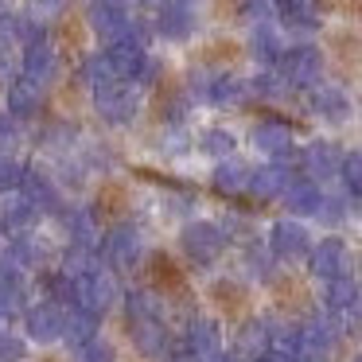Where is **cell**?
Listing matches in <instances>:
<instances>
[{
	"label": "cell",
	"mask_w": 362,
	"mask_h": 362,
	"mask_svg": "<svg viewBox=\"0 0 362 362\" xmlns=\"http://www.w3.org/2000/svg\"><path fill=\"white\" fill-rule=\"evenodd\" d=\"M90 28L98 32V40H136L144 43V28L133 24L125 0H90Z\"/></svg>",
	"instance_id": "6da1fadb"
},
{
	"label": "cell",
	"mask_w": 362,
	"mask_h": 362,
	"mask_svg": "<svg viewBox=\"0 0 362 362\" xmlns=\"http://www.w3.org/2000/svg\"><path fill=\"white\" fill-rule=\"evenodd\" d=\"M105 59H110L113 74H117L121 82H152L160 71L156 59H148V51H144V43L136 40H113L105 43Z\"/></svg>",
	"instance_id": "7a4b0ae2"
},
{
	"label": "cell",
	"mask_w": 362,
	"mask_h": 362,
	"mask_svg": "<svg viewBox=\"0 0 362 362\" xmlns=\"http://www.w3.org/2000/svg\"><path fill=\"white\" fill-rule=\"evenodd\" d=\"M117 300H121V288H117V276L110 269H94L86 276H74V308L105 315L117 308Z\"/></svg>",
	"instance_id": "3957f363"
},
{
	"label": "cell",
	"mask_w": 362,
	"mask_h": 362,
	"mask_svg": "<svg viewBox=\"0 0 362 362\" xmlns=\"http://www.w3.org/2000/svg\"><path fill=\"white\" fill-rule=\"evenodd\" d=\"M276 71H281V78L288 82V86L312 90L323 74V55L312 43H296V47H284V55L276 59Z\"/></svg>",
	"instance_id": "277c9868"
},
{
	"label": "cell",
	"mask_w": 362,
	"mask_h": 362,
	"mask_svg": "<svg viewBox=\"0 0 362 362\" xmlns=\"http://www.w3.org/2000/svg\"><path fill=\"white\" fill-rule=\"evenodd\" d=\"M94 110L102 113V121H110V125H129V121L136 117V110H141V98H136L133 82H105L102 90H94Z\"/></svg>",
	"instance_id": "5b68a950"
},
{
	"label": "cell",
	"mask_w": 362,
	"mask_h": 362,
	"mask_svg": "<svg viewBox=\"0 0 362 362\" xmlns=\"http://www.w3.org/2000/svg\"><path fill=\"white\" fill-rule=\"evenodd\" d=\"M180 245L195 265H214L226 250V234H222L218 222H187L180 234Z\"/></svg>",
	"instance_id": "8992f818"
},
{
	"label": "cell",
	"mask_w": 362,
	"mask_h": 362,
	"mask_svg": "<svg viewBox=\"0 0 362 362\" xmlns=\"http://www.w3.org/2000/svg\"><path fill=\"white\" fill-rule=\"evenodd\" d=\"M144 257V238L136 226H113L110 234L102 238V261L110 269H121V273H129V269H136Z\"/></svg>",
	"instance_id": "52a82bcc"
},
{
	"label": "cell",
	"mask_w": 362,
	"mask_h": 362,
	"mask_svg": "<svg viewBox=\"0 0 362 362\" xmlns=\"http://www.w3.org/2000/svg\"><path fill=\"white\" fill-rule=\"evenodd\" d=\"M308 250H312V238H308V226L296 218H281L273 222V230H269V253H273L276 261H304Z\"/></svg>",
	"instance_id": "ba28073f"
},
{
	"label": "cell",
	"mask_w": 362,
	"mask_h": 362,
	"mask_svg": "<svg viewBox=\"0 0 362 362\" xmlns=\"http://www.w3.org/2000/svg\"><path fill=\"white\" fill-rule=\"evenodd\" d=\"M63 327H66V312L55 300L32 304L24 312V339H32V343H55V339H63Z\"/></svg>",
	"instance_id": "9c48e42d"
},
{
	"label": "cell",
	"mask_w": 362,
	"mask_h": 362,
	"mask_svg": "<svg viewBox=\"0 0 362 362\" xmlns=\"http://www.w3.org/2000/svg\"><path fill=\"white\" fill-rule=\"evenodd\" d=\"M308 269L320 281H335V276L351 273V250L343 238H320V245L308 250Z\"/></svg>",
	"instance_id": "30bf717a"
},
{
	"label": "cell",
	"mask_w": 362,
	"mask_h": 362,
	"mask_svg": "<svg viewBox=\"0 0 362 362\" xmlns=\"http://www.w3.org/2000/svg\"><path fill=\"white\" fill-rule=\"evenodd\" d=\"M20 195H24L40 214H59V211H63V191H59V183L51 180L47 172H40V168H24Z\"/></svg>",
	"instance_id": "8fae6325"
},
{
	"label": "cell",
	"mask_w": 362,
	"mask_h": 362,
	"mask_svg": "<svg viewBox=\"0 0 362 362\" xmlns=\"http://www.w3.org/2000/svg\"><path fill=\"white\" fill-rule=\"evenodd\" d=\"M20 71H24V78L40 82V86L47 90L51 82L59 78V55H55V47H51L47 40L28 43V47H24V59H20Z\"/></svg>",
	"instance_id": "7c38bea8"
},
{
	"label": "cell",
	"mask_w": 362,
	"mask_h": 362,
	"mask_svg": "<svg viewBox=\"0 0 362 362\" xmlns=\"http://www.w3.org/2000/svg\"><path fill=\"white\" fill-rule=\"evenodd\" d=\"M129 335H133V346L144 354V358H164L168 346H172V335H168V327H164V315L133 320L129 323Z\"/></svg>",
	"instance_id": "4fadbf2b"
},
{
	"label": "cell",
	"mask_w": 362,
	"mask_h": 362,
	"mask_svg": "<svg viewBox=\"0 0 362 362\" xmlns=\"http://www.w3.org/2000/svg\"><path fill=\"white\" fill-rule=\"evenodd\" d=\"M339 164H343V152H339V144H331V141H312L304 152H300V168H304V175H312L315 183L339 175Z\"/></svg>",
	"instance_id": "5bb4252c"
},
{
	"label": "cell",
	"mask_w": 362,
	"mask_h": 362,
	"mask_svg": "<svg viewBox=\"0 0 362 362\" xmlns=\"http://www.w3.org/2000/svg\"><path fill=\"white\" fill-rule=\"evenodd\" d=\"M156 32L164 35V40H172V43L191 40V35H195V8L183 4V0H168L164 8H160V16H156Z\"/></svg>",
	"instance_id": "9a60e30c"
},
{
	"label": "cell",
	"mask_w": 362,
	"mask_h": 362,
	"mask_svg": "<svg viewBox=\"0 0 362 362\" xmlns=\"http://www.w3.org/2000/svg\"><path fill=\"white\" fill-rule=\"evenodd\" d=\"M308 102H312L315 117L327 121V125H343V121H351V98H346V90H339V86H320V82H315Z\"/></svg>",
	"instance_id": "2e32d148"
},
{
	"label": "cell",
	"mask_w": 362,
	"mask_h": 362,
	"mask_svg": "<svg viewBox=\"0 0 362 362\" xmlns=\"http://www.w3.org/2000/svg\"><path fill=\"white\" fill-rule=\"evenodd\" d=\"M183 343H187L203 362H211L214 354L222 351V327H218V320H211V315H195V320L187 323V331H183Z\"/></svg>",
	"instance_id": "e0dca14e"
},
{
	"label": "cell",
	"mask_w": 362,
	"mask_h": 362,
	"mask_svg": "<svg viewBox=\"0 0 362 362\" xmlns=\"http://www.w3.org/2000/svg\"><path fill=\"white\" fill-rule=\"evenodd\" d=\"M281 199H284V206H288L292 214H312L315 218V211H320V203H323V187L312 180V175H292L288 187L281 191Z\"/></svg>",
	"instance_id": "ac0fdd59"
},
{
	"label": "cell",
	"mask_w": 362,
	"mask_h": 362,
	"mask_svg": "<svg viewBox=\"0 0 362 362\" xmlns=\"http://www.w3.org/2000/svg\"><path fill=\"white\" fill-rule=\"evenodd\" d=\"M43 110V86L32 78H12L8 82V113L12 117H35Z\"/></svg>",
	"instance_id": "d6986e66"
},
{
	"label": "cell",
	"mask_w": 362,
	"mask_h": 362,
	"mask_svg": "<svg viewBox=\"0 0 362 362\" xmlns=\"http://www.w3.org/2000/svg\"><path fill=\"white\" fill-rule=\"evenodd\" d=\"M8 257L16 261L20 269H40V265H47V257H51V245L43 242L40 234H32V230H24V234H12V242H8Z\"/></svg>",
	"instance_id": "ffe728a7"
},
{
	"label": "cell",
	"mask_w": 362,
	"mask_h": 362,
	"mask_svg": "<svg viewBox=\"0 0 362 362\" xmlns=\"http://www.w3.org/2000/svg\"><path fill=\"white\" fill-rule=\"evenodd\" d=\"M288 180H292L288 168L273 160V164H265V168H257V172H250V187H245V191H250L253 199H261V203H265V199H281V191L288 187Z\"/></svg>",
	"instance_id": "44dd1931"
},
{
	"label": "cell",
	"mask_w": 362,
	"mask_h": 362,
	"mask_svg": "<svg viewBox=\"0 0 362 362\" xmlns=\"http://www.w3.org/2000/svg\"><path fill=\"white\" fill-rule=\"evenodd\" d=\"M250 172H253V168H245L242 160L226 156V160H218L211 183H214V191H218V195L234 199V195H245V187H250Z\"/></svg>",
	"instance_id": "7402d4cb"
},
{
	"label": "cell",
	"mask_w": 362,
	"mask_h": 362,
	"mask_svg": "<svg viewBox=\"0 0 362 362\" xmlns=\"http://www.w3.org/2000/svg\"><path fill=\"white\" fill-rule=\"evenodd\" d=\"M250 141H253V148L265 152V156H281V152L292 148V129L284 125V121H257Z\"/></svg>",
	"instance_id": "603a6c76"
},
{
	"label": "cell",
	"mask_w": 362,
	"mask_h": 362,
	"mask_svg": "<svg viewBox=\"0 0 362 362\" xmlns=\"http://www.w3.org/2000/svg\"><path fill=\"white\" fill-rule=\"evenodd\" d=\"M35 218H40V211H35L32 203H28L24 195L20 199H4L0 203V234H24V230L35 226Z\"/></svg>",
	"instance_id": "cb8c5ba5"
},
{
	"label": "cell",
	"mask_w": 362,
	"mask_h": 362,
	"mask_svg": "<svg viewBox=\"0 0 362 362\" xmlns=\"http://www.w3.org/2000/svg\"><path fill=\"white\" fill-rule=\"evenodd\" d=\"M245 94H250V82L234 78V74H211L206 78V102L211 105H242Z\"/></svg>",
	"instance_id": "d4e9b609"
},
{
	"label": "cell",
	"mask_w": 362,
	"mask_h": 362,
	"mask_svg": "<svg viewBox=\"0 0 362 362\" xmlns=\"http://www.w3.org/2000/svg\"><path fill=\"white\" fill-rule=\"evenodd\" d=\"M250 55L257 59L261 66H276V59L284 55V43H281V35H276L273 24H253V32H250Z\"/></svg>",
	"instance_id": "484cf974"
},
{
	"label": "cell",
	"mask_w": 362,
	"mask_h": 362,
	"mask_svg": "<svg viewBox=\"0 0 362 362\" xmlns=\"http://www.w3.org/2000/svg\"><path fill=\"white\" fill-rule=\"evenodd\" d=\"M327 284V296H323V308H327L331 315H343V312H351L354 304H358V284H354V276L351 273H343V276H335V281H323Z\"/></svg>",
	"instance_id": "4316f807"
},
{
	"label": "cell",
	"mask_w": 362,
	"mask_h": 362,
	"mask_svg": "<svg viewBox=\"0 0 362 362\" xmlns=\"http://www.w3.org/2000/svg\"><path fill=\"white\" fill-rule=\"evenodd\" d=\"M63 230L71 242L78 245H94L98 242V218L90 206H71V211H63Z\"/></svg>",
	"instance_id": "83f0119b"
},
{
	"label": "cell",
	"mask_w": 362,
	"mask_h": 362,
	"mask_svg": "<svg viewBox=\"0 0 362 362\" xmlns=\"http://www.w3.org/2000/svg\"><path fill=\"white\" fill-rule=\"evenodd\" d=\"M265 351H269V323L265 320L242 323V331H238V354L253 362V358H261Z\"/></svg>",
	"instance_id": "f1b7e54d"
},
{
	"label": "cell",
	"mask_w": 362,
	"mask_h": 362,
	"mask_svg": "<svg viewBox=\"0 0 362 362\" xmlns=\"http://www.w3.org/2000/svg\"><path fill=\"white\" fill-rule=\"evenodd\" d=\"M98 323H102V315L86 312V308H74V312H66V327H63V339L71 346L86 343V339L98 335Z\"/></svg>",
	"instance_id": "f546056e"
},
{
	"label": "cell",
	"mask_w": 362,
	"mask_h": 362,
	"mask_svg": "<svg viewBox=\"0 0 362 362\" xmlns=\"http://www.w3.org/2000/svg\"><path fill=\"white\" fill-rule=\"evenodd\" d=\"M152 315H164V304H160L156 292H148V288L129 292L125 296V320L133 323V320H152Z\"/></svg>",
	"instance_id": "4dcf8cb0"
},
{
	"label": "cell",
	"mask_w": 362,
	"mask_h": 362,
	"mask_svg": "<svg viewBox=\"0 0 362 362\" xmlns=\"http://www.w3.org/2000/svg\"><path fill=\"white\" fill-rule=\"evenodd\" d=\"M98 269V253H94V245H78V242H71V250L63 253V273L66 276H86V273H94Z\"/></svg>",
	"instance_id": "1f68e13d"
},
{
	"label": "cell",
	"mask_w": 362,
	"mask_h": 362,
	"mask_svg": "<svg viewBox=\"0 0 362 362\" xmlns=\"http://www.w3.org/2000/svg\"><path fill=\"white\" fill-rule=\"evenodd\" d=\"M117 74H113V66H110V59H105V51L102 55H90L86 63H82V82H86L90 90H102L105 82H113Z\"/></svg>",
	"instance_id": "d6a6232c"
},
{
	"label": "cell",
	"mask_w": 362,
	"mask_h": 362,
	"mask_svg": "<svg viewBox=\"0 0 362 362\" xmlns=\"http://www.w3.org/2000/svg\"><path fill=\"white\" fill-rule=\"evenodd\" d=\"M339 180H343L346 195L362 199V152H343V164H339Z\"/></svg>",
	"instance_id": "836d02e7"
},
{
	"label": "cell",
	"mask_w": 362,
	"mask_h": 362,
	"mask_svg": "<svg viewBox=\"0 0 362 362\" xmlns=\"http://www.w3.org/2000/svg\"><path fill=\"white\" fill-rule=\"evenodd\" d=\"M203 152L206 156H214V160H226V156H234V148H238V141H234V133H226V129H206L203 133Z\"/></svg>",
	"instance_id": "e575fe53"
},
{
	"label": "cell",
	"mask_w": 362,
	"mask_h": 362,
	"mask_svg": "<svg viewBox=\"0 0 362 362\" xmlns=\"http://www.w3.org/2000/svg\"><path fill=\"white\" fill-rule=\"evenodd\" d=\"M20 180H24V164L12 152H0V195L20 191Z\"/></svg>",
	"instance_id": "d590c367"
},
{
	"label": "cell",
	"mask_w": 362,
	"mask_h": 362,
	"mask_svg": "<svg viewBox=\"0 0 362 362\" xmlns=\"http://www.w3.org/2000/svg\"><path fill=\"white\" fill-rule=\"evenodd\" d=\"M284 90H288V82L281 78V71H261L257 78L250 82V94H257V98H269V102H273V98H281Z\"/></svg>",
	"instance_id": "8d00e7d4"
},
{
	"label": "cell",
	"mask_w": 362,
	"mask_h": 362,
	"mask_svg": "<svg viewBox=\"0 0 362 362\" xmlns=\"http://www.w3.org/2000/svg\"><path fill=\"white\" fill-rule=\"evenodd\" d=\"M74 362H113V346L94 335V339H86V343L74 346Z\"/></svg>",
	"instance_id": "74e56055"
},
{
	"label": "cell",
	"mask_w": 362,
	"mask_h": 362,
	"mask_svg": "<svg viewBox=\"0 0 362 362\" xmlns=\"http://www.w3.org/2000/svg\"><path fill=\"white\" fill-rule=\"evenodd\" d=\"M273 12V0H242V20H250V24H269Z\"/></svg>",
	"instance_id": "f35d334b"
},
{
	"label": "cell",
	"mask_w": 362,
	"mask_h": 362,
	"mask_svg": "<svg viewBox=\"0 0 362 362\" xmlns=\"http://www.w3.org/2000/svg\"><path fill=\"white\" fill-rule=\"evenodd\" d=\"M24 354H28V339L0 335V362H24Z\"/></svg>",
	"instance_id": "ab89813d"
},
{
	"label": "cell",
	"mask_w": 362,
	"mask_h": 362,
	"mask_svg": "<svg viewBox=\"0 0 362 362\" xmlns=\"http://www.w3.org/2000/svg\"><path fill=\"white\" fill-rule=\"evenodd\" d=\"M20 144V129L12 113H0V152H12Z\"/></svg>",
	"instance_id": "60d3db41"
},
{
	"label": "cell",
	"mask_w": 362,
	"mask_h": 362,
	"mask_svg": "<svg viewBox=\"0 0 362 362\" xmlns=\"http://www.w3.org/2000/svg\"><path fill=\"white\" fill-rule=\"evenodd\" d=\"M315 218H323V222H343V218H346V203H343V199H327V195H323Z\"/></svg>",
	"instance_id": "b9f144b4"
},
{
	"label": "cell",
	"mask_w": 362,
	"mask_h": 362,
	"mask_svg": "<svg viewBox=\"0 0 362 362\" xmlns=\"http://www.w3.org/2000/svg\"><path fill=\"white\" fill-rule=\"evenodd\" d=\"M12 78H16V59L8 47H0V86H8Z\"/></svg>",
	"instance_id": "7bdbcfd3"
},
{
	"label": "cell",
	"mask_w": 362,
	"mask_h": 362,
	"mask_svg": "<svg viewBox=\"0 0 362 362\" xmlns=\"http://www.w3.org/2000/svg\"><path fill=\"white\" fill-rule=\"evenodd\" d=\"M164 358H168V362H203V358H199V354L191 351L187 343H180V346H168V354H164Z\"/></svg>",
	"instance_id": "ee69618b"
},
{
	"label": "cell",
	"mask_w": 362,
	"mask_h": 362,
	"mask_svg": "<svg viewBox=\"0 0 362 362\" xmlns=\"http://www.w3.org/2000/svg\"><path fill=\"white\" fill-rule=\"evenodd\" d=\"M273 8L281 12V16H292V12H304V8H312V0H273Z\"/></svg>",
	"instance_id": "f6af8a7d"
},
{
	"label": "cell",
	"mask_w": 362,
	"mask_h": 362,
	"mask_svg": "<svg viewBox=\"0 0 362 362\" xmlns=\"http://www.w3.org/2000/svg\"><path fill=\"white\" fill-rule=\"evenodd\" d=\"M265 265H269V261L261 257V253H250V273H253V276H261V281H265V276H269Z\"/></svg>",
	"instance_id": "bcb514c9"
},
{
	"label": "cell",
	"mask_w": 362,
	"mask_h": 362,
	"mask_svg": "<svg viewBox=\"0 0 362 362\" xmlns=\"http://www.w3.org/2000/svg\"><path fill=\"white\" fill-rule=\"evenodd\" d=\"M35 4H40L43 12H59V8H66L71 0H35Z\"/></svg>",
	"instance_id": "7dc6e473"
},
{
	"label": "cell",
	"mask_w": 362,
	"mask_h": 362,
	"mask_svg": "<svg viewBox=\"0 0 362 362\" xmlns=\"http://www.w3.org/2000/svg\"><path fill=\"white\" fill-rule=\"evenodd\" d=\"M136 4H144V8H164L168 0H136Z\"/></svg>",
	"instance_id": "c3c4849f"
},
{
	"label": "cell",
	"mask_w": 362,
	"mask_h": 362,
	"mask_svg": "<svg viewBox=\"0 0 362 362\" xmlns=\"http://www.w3.org/2000/svg\"><path fill=\"white\" fill-rule=\"evenodd\" d=\"M0 12H8V0H0Z\"/></svg>",
	"instance_id": "681fc988"
},
{
	"label": "cell",
	"mask_w": 362,
	"mask_h": 362,
	"mask_svg": "<svg viewBox=\"0 0 362 362\" xmlns=\"http://www.w3.org/2000/svg\"><path fill=\"white\" fill-rule=\"evenodd\" d=\"M354 362H362V354H358V358H354Z\"/></svg>",
	"instance_id": "f907efd6"
},
{
	"label": "cell",
	"mask_w": 362,
	"mask_h": 362,
	"mask_svg": "<svg viewBox=\"0 0 362 362\" xmlns=\"http://www.w3.org/2000/svg\"><path fill=\"white\" fill-rule=\"evenodd\" d=\"M183 4H191V0H183Z\"/></svg>",
	"instance_id": "816d5d0a"
}]
</instances>
